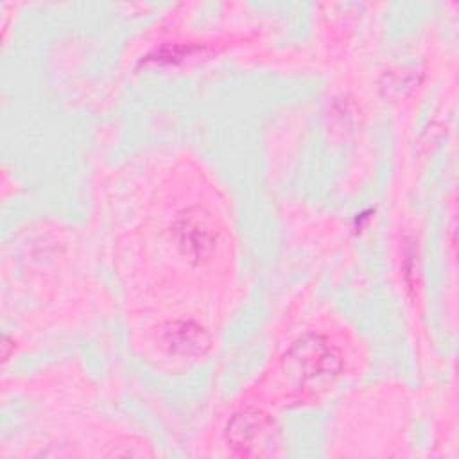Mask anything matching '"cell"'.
Segmentation results:
<instances>
[{"label":"cell","instance_id":"obj_1","mask_svg":"<svg viewBox=\"0 0 459 459\" xmlns=\"http://www.w3.org/2000/svg\"><path fill=\"white\" fill-rule=\"evenodd\" d=\"M339 368V351L319 335L301 337L283 357V369L301 384L330 378Z\"/></svg>","mask_w":459,"mask_h":459},{"label":"cell","instance_id":"obj_2","mask_svg":"<svg viewBox=\"0 0 459 459\" xmlns=\"http://www.w3.org/2000/svg\"><path fill=\"white\" fill-rule=\"evenodd\" d=\"M273 420L253 409H246L233 416L228 425V446L235 455L256 457L273 454Z\"/></svg>","mask_w":459,"mask_h":459},{"label":"cell","instance_id":"obj_3","mask_svg":"<svg viewBox=\"0 0 459 459\" xmlns=\"http://www.w3.org/2000/svg\"><path fill=\"white\" fill-rule=\"evenodd\" d=\"M178 233H179V246L185 249V253H188L195 260L208 256V253L213 249L215 235L210 224L199 215H186L181 221Z\"/></svg>","mask_w":459,"mask_h":459},{"label":"cell","instance_id":"obj_4","mask_svg":"<svg viewBox=\"0 0 459 459\" xmlns=\"http://www.w3.org/2000/svg\"><path fill=\"white\" fill-rule=\"evenodd\" d=\"M167 344L179 353H199L206 344L203 330L192 323H172L165 330Z\"/></svg>","mask_w":459,"mask_h":459}]
</instances>
